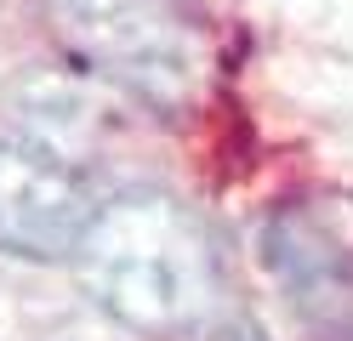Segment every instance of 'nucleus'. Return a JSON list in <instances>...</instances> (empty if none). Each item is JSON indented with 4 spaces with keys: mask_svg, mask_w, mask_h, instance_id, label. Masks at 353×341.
<instances>
[{
    "mask_svg": "<svg viewBox=\"0 0 353 341\" xmlns=\"http://www.w3.org/2000/svg\"><path fill=\"white\" fill-rule=\"evenodd\" d=\"M92 302L143 335H176L216 307V256L205 227L165 194L97 205L74 250Z\"/></svg>",
    "mask_w": 353,
    "mask_h": 341,
    "instance_id": "nucleus-1",
    "label": "nucleus"
},
{
    "mask_svg": "<svg viewBox=\"0 0 353 341\" xmlns=\"http://www.w3.org/2000/svg\"><path fill=\"white\" fill-rule=\"evenodd\" d=\"M52 23L92 80L137 108L183 114L205 85V34L183 0H52Z\"/></svg>",
    "mask_w": 353,
    "mask_h": 341,
    "instance_id": "nucleus-2",
    "label": "nucleus"
},
{
    "mask_svg": "<svg viewBox=\"0 0 353 341\" xmlns=\"http://www.w3.org/2000/svg\"><path fill=\"white\" fill-rule=\"evenodd\" d=\"M12 136L29 154L52 159L63 171L103 165L131 143V108L120 97H108L97 80L63 74V68H29L23 80H12V91L0 97Z\"/></svg>",
    "mask_w": 353,
    "mask_h": 341,
    "instance_id": "nucleus-3",
    "label": "nucleus"
},
{
    "mask_svg": "<svg viewBox=\"0 0 353 341\" xmlns=\"http://www.w3.org/2000/svg\"><path fill=\"white\" fill-rule=\"evenodd\" d=\"M97 216V194L85 176L29 154L23 143H0V256L69 262Z\"/></svg>",
    "mask_w": 353,
    "mask_h": 341,
    "instance_id": "nucleus-4",
    "label": "nucleus"
}]
</instances>
